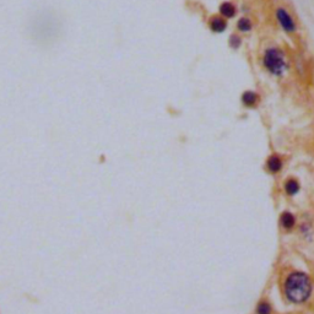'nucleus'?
I'll list each match as a JSON object with an SVG mask.
<instances>
[{
  "instance_id": "f257e3e1",
  "label": "nucleus",
  "mask_w": 314,
  "mask_h": 314,
  "mask_svg": "<svg viewBox=\"0 0 314 314\" xmlns=\"http://www.w3.org/2000/svg\"><path fill=\"white\" fill-rule=\"evenodd\" d=\"M261 65L266 73L275 78H282L289 70V63L286 59V53L279 47H268L261 56Z\"/></svg>"
},
{
  "instance_id": "f03ea898",
  "label": "nucleus",
  "mask_w": 314,
  "mask_h": 314,
  "mask_svg": "<svg viewBox=\"0 0 314 314\" xmlns=\"http://www.w3.org/2000/svg\"><path fill=\"white\" fill-rule=\"evenodd\" d=\"M285 291L289 299L294 303H302L309 297L312 291L311 280L302 273L291 274L285 284Z\"/></svg>"
},
{
  "instance_id": "7ed1b4c3",
  "label": "nucleus",
  "mask_w": 314,
  "mask_h": 314,
  "mask_svg": "<svg viewBox=\"0 0 314 314\" xmlns=\"http://www.w3.org/2000/svg\"><path fill=\"white\" fill-rule=\"evenodd\" d=\"M275 19H276L277 25L280 26L282 31L287 35H294L297 32V22L294 19L292 14L284 6H279L275 10Z\"/></svg>"
},
{
  "instance_id": "20e7f679",
  "label": "nucleus",
  "mask_w": 314,
  "mask_h": 314,
  "mask_svg": "<svg viewBox=\"0 0 314 314\" xmlns=\"http://www.w3.org/2000/svg\"><path fill=\"white\" fill-rule=\"evenodd\" d=\"M208 27L215 35H221V33H225L227 31L228 21L223 19L222 16L218 15V14L217 15H213L209 18Z\"/></svg>"
},
{
  "instance_id": "39448f33",
  "label": "nucleus",
  "mask_w": 314,
  "mask_h": 314,
  "mask_svg": "<svg viewBox=\"0 0 314 314\" xmlns=\"http://www.w3.org/2000/svg\"><path fill=\"white\" fill-rule=\"evenodd\" d=\"M260 101V96L254 90H246L241 94V104L247 109L255 108Z\"/></svg>"
},
{
  "instance_id": "423d86ee",
  "label": "nucleus",
  "mask_w": 314,
  "mask_h": 314,
  "mask_svg": "<svg viewBox=\"0 0 314 314\" xmlns=\"http://www.w3.org/2000/svg\"><path fill=\"white\" fill-rule=\"evenodd\" d=\"M218 15L222 16L226 20H232L238 15V8L233 1L225 0L218 5Z\"/></svg>"
},
{
  "instance_id": "0eeeda50",
  "label": "nucleus",
  "mask_w": 314,
  "mask_h": 314,
  "mask_svg": "<svg viewBox=\"0 0 314 314\" xmlns=\"http://www.w3.org/2000/svg\"><path fill=\"white\" fill-rule=\"evenodd\" d=\"M254 27V23L251 18L248 16H241L236 22V30L238 33H249L252 32Z\"/></svg>"
},
{
  "instance_id": "6e6552de",
  "label": "nucleus",
  "mask_w": 314,
  "mask_h": 314,
  "mask_svg": "<svg viewBox=\"0 0 314 314\" xmlns=\"http://www.w3.org/2000/svg\"><path fill=\"white\" fill-rule=\"evenodd\" d=\"M282 166H284V163H282L281 157L277 156V155H271L266 161V168H268L269 172L274 173V175L280 172L282 170Z\"/></svg>"
},
{
  "instance_id": "1a4fd4ad",
  "label": "nucleus",
  "mask_w": 314,
  "mask_h": 314,
  "mask_svg": "<svg viewBox=\"0 0 314 314\" xmlns=\"http://www.w3.org/2000/svg\"><path fill=\"white\" fill-rule=\"evenodd\" d=\"M242 44H243V39H242L241 35L239 33H231L230 37H228L230 48L233 49V51H238L242 47Z\"/></svg>"
},
{
  "instance_id": "9d476101",
  "label": "nucleus",
  "mask_w": 314,
  "mask_h": 314,
  "mask_svg": "<svg viewBox=\"0 0 314 314\" xmlns=\"http://www.w3.org/2000/svg\"><path fill=\"white\" fill-rule=\"evenodd\" d=\"M285 189H286L287 194L294 195L299 190V183L296 179H294V178H290L285 183Z\"/></svg>"
},
{
  "instance_id": "9b49d317",
  "label": "nucleus",
  "mask_w": 314,
  "mask_h": 314,
  "mask_svg": "<svg viewBox=\"0 0 314 314\" xmlns=\"http://www.w3.org/2000/svg\"><path fill=\"white\" fill-rule=\"evenodd\" d=\"M281 225L284 226L286 230H291L294 226V217L292 214L290 213H284L281 215Z\"/></svg>"
},
{
  "instance_id": "f8f14e48",
  "label": "nucleus",
  "mask_w": 314,
  "mask_h": 314,
  "mask_svg": "<svg viewBox=\"0 0 314 314\" xmlns=\"http://www.w3.org/2000/svg\"><path fill=\"white\" fill-rule=\"evenodd\" d=\"M271 313V307L270 304L265 303V302H263V303H260L258 306V314H270Z\"/></svg>"
}]
</instances>
